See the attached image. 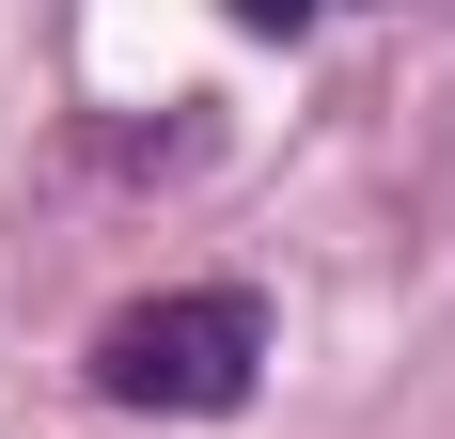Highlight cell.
I'll return each instance as SVG.
<instances>
[{"instance_id":"1","label":"cell","mask_w":455,"mask_h":439,"mask_svg":"<svg viewBox=\"0 0 455 439\" xmlns=\"http://www.w3.org/2000/svg\"><path fill=\"white\" fill-rule=\"evenodd\" d=\"M251 377H267V299L251 283H173V299H126L94 330V393L157 408V424H220V408H251Z\"/></svg>"},{"instance_id":"2","label":"cell","mask_w":455,"mask_h":439,"mask_svg":"<svg viewBox=\"0 0 455 439\" xmlns=\"http://www.w3.org/2000/svg\"><path fill=\"white\" fill-rule=\"evenodd\" d=\"M299 16H315V0H235V32H299Z\"/></svg>"}]
</instances>
